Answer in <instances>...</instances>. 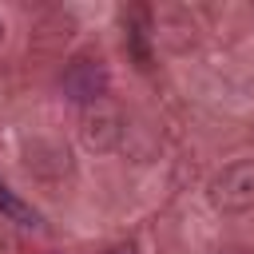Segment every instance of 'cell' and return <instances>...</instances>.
<instances>
[{
	"instance_id": "cell-1",
	"label": "cell",
	"mask_w": 254,
	"mask_h": 254,
	"mask_svg": "<svg viewBox=\"0 0 254 254\" xmlns=\"http://www.w3.org/2000/svg\"><path fill=\"white\" fill-rule=\"evenodd\" d=\"M0 210H4L12 222H24V226H36V222H40V218H36V210H32V206H24L8 187H0Z\"/></svg>"
}]
</instances>
